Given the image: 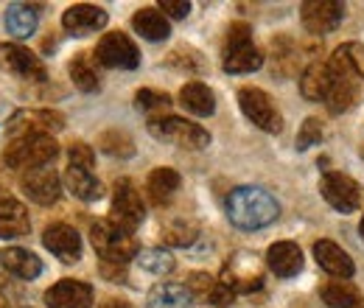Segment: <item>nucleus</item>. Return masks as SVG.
Returning <instances> with one entry per match:
<instances>
[{
	"label": "nucleus",
	"instance_id": "obj_1",
	"mask_svg": "<svg viewBox=\"0 0 364 308\" xmlns=\"http://www.w3.org/2000/svg\"><path fill=\"white\" fill-rule=\"evenodd\" d=\"M328 68H331V92L325 101H328V110L339 115L350 110L359 95V79L364 76V48L359 43L336 48Z\"/></svg>",
	"mask_w": 364,
	"mask_h": 308
},
{
	"label": "nucleus",
	"instance_id": "obj_2",
	"mask_svg": "<svg viewBox=\"0 0 364 308\" xmlns=\"http://www.w3.org/2000/svg\"><path fill=\"white\" fill-rule=\"evenodd\" d=\"M225 208H228V219L238 230H261V227L272 224L280 213L272 193L267 188H258V185L232 188Z\"/></svg>",
	"mask_w": 364,
	"mask_h": 308
},
{
	"label": "nucleus",
	"instance_id": "obj_3",
	"mask_svg": "<svg viewBox=\"0 0 364 308\" xmlns=\"http://www.w3.org/2000/svg\"><path fill=\"white\" fill-rule=\"evenodd\" d=\"M56 154H59V146L50 134H23L9 140V146L3 149V163L17 171H31V169L48 166Z\"/></svg>",
	"mask_w": 364,
	"mask_h": 308
},
{
	"label": "nucleus",
	"instance_id": "obj_4",
	"mask_svg": "<svg viewBox=\"0 0 364 308\" xmlns=\"http://www.w3.org/2000/svg\"><path fill=\"white\" fill-rule=\"evenodd\" d=\"M92 250L104 258V264H127L129 258H137V241L129 230L118 227L112 219H101L90 230Z\"/></svg>",
	"mask_w": 364,
	"mask_h": 308
},
{
	"label": "nucleus",
	"instance_id": "obj_5",
	"mask_svg": "<svg viewBox=\"0 0 364 308\" xmlns=\"http://www.w3.org/2000/svg\"><path fill=\"white\" fill-rule=\"evenodd\" d=\"M261 65H264V56L252 45V28L247 23L230 26L228 45H225V70L228 73H252Z\"/></svg>",
	"mask_w": 364,
	"mask_h": 308
},
{
	"label": "nucleus",
	"instance_id": "obj_6",
	"mask_svg": "<svg viewBox=\"0 0 364 308\" xmlns=\"http://www.w3.org/2000/svg\"><path fill=\"white\" fill-rule=\"evenodd\" d=\"M149 132L154 134L157 140L174 143V146H182V149H205L210 143L208 129H202L199 124H191L185 118H174V115L149 121Z\"/></svg>",
	"mask_w": 364,
	"mask_h": 308
},
{
	"label": "nucleus",
	"instance_id": "obj_7",
	"mask_svg": "<svg viewBox=\"0 0 364 308\" xmlns=\"http://www.w3.org/2000/svg\"><path fill=\"white\" fill-rule=\"evenodd\" d=\"M238 104L241 112L264 132H280L283 129V118L277 112V107L272 104V98L258 87H241L238 90Z\"/></svg>",
	"mask_w": 364,
	"mask_h": 308
},
{
	"label": "nucleus",
	"instance_id": "obj_8",
	"mask_svg": "<svg viewBox=\"0 0 364 308\" xmlns=\"http://www.w3.org/2000/svg\"><path fill=\"white\" fill-rule=\"evenodd\" d=\"M319 191H322L325 202L333 211H339V213H353L362 205V188L348 174L328 171V174L319 179Z\"/></svg>",
	"mask_w": 364,
	"mask_h": 308
},
{
	"label": "nucleus",
	"instance_id": "obj_9",
	"mask_svg": "<svg viewBox=\"0 0 364 308\" xmlns=\"http://www.w3.org/2000/svg\"><path fill=\"white\" fill-rule=\"evenodd\" d=\"M0 70L14 73L20 79H31V82H46V65L40 62V56H34L28 48L14 43H0Z\"/></svg>",
	"mask_w": 364,
	"mask_h": 308
},
{
	"label": "nucleus",
	"instance_id": "obj_10",
	"mask_svg": "<svg viewBox=\"0 0 364 308\" xmlns=\"http://www.w3.org/2000/svg\"><path fill=\"white\" fill-rule=\"evenodd\" d=\"M95 56L104 68H121V70H135L140 65V53H137L135 43L121 34V31H112V34H104L101 43L95 48Z\"/></svg>",
	"mask_w": 364,
	"mask_h": 308
},
{
	"label": "nucleus",
	"instance_id": "obj_11",
	"mask_svg": "<svg viewBox=\"0 0 364 308\" xmlns=\"http://www.w3.org/2000/svg\"><path fill=\"white\" fill-rule=\"evenodd\" d=\"M222 283L228 286L232 294H247V292H258L264 286V275L255 264V255L250 253H238L235 258H230V264L225 266Z\"/></svg>",
	"mask_w": 364,
	"mask_h": 308
},
{
	"label": "nucleus",
	"instance_id": "obj_12",
	"mask_svg": "<svg viewBox=\"0 0 364 308\" xmlns=\"http://www.w3.org/2000/svg\"><path fill=\"white\" fill-rule=\"evenodd\" d=\"M143 216H146V208L140 202V193L135 191V185L129 179H121L115 185V196H112V221L132 233L143 221Z\"/></svg>",
	"mask_w": 364,
	"mask_h": 308
},
{
	"label": "nucleus",
	"instance_id": "obj_13",
	"mask_svg": "<svg viewBox=\"0 0 364 308\" xmlns=\"http://www.w3.org/2000/svg\"><path fill=\"white\" fill-rule=\"evenodd\" d=\"M65 127V118L53 110H28V112H17L9 124L6 132L9 137H23V134H50Z\"/></svg>",
	"mask_w": 364,
	"mask_h": 308
},
{
	"label": "nucleus",
	"instance_id": "obj_14",
	"mask_svg": "<svg viewBox=\"0 0 364 308\" xmlns=\"http://www.w3.org/2000/svg\"><path fill=\"white\" fill-rule=\"evenodd\" d=\"M342 14H345V6L336 0H309L300 6V20L311 34L333 31L342 23Z\"/></svg>",
	"mask_w": 364,
	"mask_h": 308
},
{
	"label": "nucleus",
	"instance_id": "obj_15",
	"mask_svg": "<svg viewBox=\"0 0 364 308\" xmlns=\"http://www.w3.org/2000/svg\"><path fill=\"white\" fill-rule=\"evenodd\" d=\"M43 244L62 264H76L82 258V238L68 224H50L43 235Z\"/></svg>",
	"mask_w": 364,
	"mask_h": 308
},
{
	"label": "nucleus",
	"instance_id": "obj_16",
	"mask_svg": "<svg viewBox=\"0 0 364 308\" xmlns=\"http://www.w3.org/2000/svg\"><path fill=\"white\" fill-rule=\"evenodd\" d=\"M48 308H90L92 286L82 280H59L46 292Z\"/></svg>",
	"mask_w": 364,
	"mask_h": 308
},
{
	"label": "nucleus",
	"instance_id": "obj_17",
	"mask_svg": "<svg viewBox=\"0 0 364 308\" xmlns=\"http://www.w3.org/2000/svg\"><path fill=\"white\" fill-rule=\"evenodd\" d=\"M62 26L73 34V37H87L92 31L104 28L107 26V11L101 6H90V3H79V6H70L65 14H62Z\"/></svg>",
	"mask_w": 364,
	"mask_h": 308
},
{
	"label": "nucleus",
	"instance_id": "obj_18",
	"mask_svg": "<svg viewBox=\"0 0 364 308\" xmlns=\"http://www.w3.org/2000/svg\"><path fill=\"white\" fill-rule=\"evenodd\" d=\"M23 191L28 193V199H34L37 205H53L59 199V176L53 169H31L23 174Z\"/></svg>",
	"mask_w": 364,
	"mask_h": 308
},
{
	"label": "nucleus",
	"instance_id": "obj_19",
	"mask_svg": "<svg viewBox=\"0 0 364 308\" xmlns=\"http://www.w3.org/2000/svg\"><path fill=\"white\" fill-rule=\"evenodd\" d=\"M31 230L28 211L11 193H0V238H20Z\"/></svg>",
	"mask_w": 364,
	"mask_h": 308
},
{
	"label": "nucleus",
	"instance_id": "obj_20",
	"mask_svg": "<svg viewBox=\"0 0 364 308\" xmlns=\"http://www.w3.org/2000/svg\"><path fill=\"white\" fill-rule=\"evenodd\" d=\"M314 258H317V264L328 272V275H333V277H350L353 275V261H350V255L339 247V244H333V241H328V238H322L314 244Z\"/></svg>",
	"mask_w": 364,
	"mask_h": 308
},
{
	"label": "nucleus",
	"instance_id": "obj_21",
	"mask_svg": "<svg viewBox=\"0 0 364 308\" xmlns=\"http://www.w3.org/2000/svg\"><path fill=\"white\" fill-rule=\"evenodd\" d=\"M267 264L277 277H294L303 269V253L291 241H277L267 253Z\"/></svg>",
	"mask_w": 364,
	"mask_h": 308
},
{
	"label": "nucleus",
	"instance_id": "obj_22",
	"mask_svg": "<svg viewBox=\"0 0 364 308\" xmlns=\"http://www.w3.org/2000/svg\"><path fill=\"white\" fill-rule=\"evenodd\" d=\"M0 264L6 266L14 277H20V280H34L43 272L40 258L34 253H28V250H20V247H6L0 253Z\"/></svg>",
	"mask_w": 364,
	"mask_h": 308
},
{
	"label": "nucleus",
	"instance_id": "obj_23",
	"mask_svg": "<svg viewBox=\"0 0 364 308\" xmlns=\"http://www.w3.org/2000/svg\"><path fill=\"white\" fill-rule=\"evenodd\" d=\"M37 28V9L28 3H11L6 6V31L17 40L31 37Z\"/></svg>",
	"mask_w": 364,
	"mask_h": 308
},
{
	"label": "nucleus",
	"instance_id": "obj_24",
	"mask_svg": "<svg viewBox=\"0 0 364 308\" xmlns=\"http://www.w3.org/2000/svg\"><path fill=\"white\" fill-rule=\"evenodd\" d=\"M300 92L309 101H325L331 92V68L325 62H311L300 79Z\"/></svg>",
	"mask_w": 364,
	"mask_h": 308
},
{
	"label": "nucleus",
	"instance_id": "obj_25",
	"mask_svg": "<svg viewBox=\"0 0 364 308\" xmlns=\"http://www.w3.org/2000/svg\"><path fill=\"white\" fill-rule=\"evenodd\" d=\"M180 104L188 112H193V115H213L216 95H213V90L208 87V85H202V82H188L180 90Z\"/></svg>",
	"mask_w": 364,
	"mask_h": 308
},
{
	"label": "nucleus",
	"instance_id": "obj_26",
	"mask_svg": "<svg viewBox=\"0 0 364 308\" xmlns=\"http://www.w3.org/2000/svg\"><path fill=\"white\" fill-rule=\"evenodd\" d=\"M65 182H68V191H70L73 196L85 199V202H95V199H101V193H104L101 182H98L87 169H79V166H68Z\"/></svg>",
	"mask_w": 364,
	"mask_h": 308
},
{
	"label": "nucleus",
	"instance_id": "obj_27",
	"mask_svg": "<svg viewBox=\"0 0 364 308\" xmlns=\"http://www.w3.org/2000/svg\"><path fill=\"white\" fill-rule=\"evenodd\" d=\"M193 294L182 283H157L149 292V308H185L191 306Z\"/></svg>",
	"mask_w": 364,
	"mask_h": 308
},
{
	"label": "nucleus",
	"instance_id": "obj_28",
	"mask_svg": "<svg viewBox=\"0 0 364 308\" xmlns=\"http://www.w3.org/2000/svg\"><path fill=\"white\" fill-rule=\"evenodd\" d=\"M132 26H135V31L140 37H146L151 43H160V40H166L171 34L168 20L157 9H140L135 17H132Z\"/></svg>",
	"mask_w": 364,
	"mask_h": 308
},
{
	"label": "nucleus",
	"instance_id": "obj_29",
	"mask_svg": "<svg viewBox=\"0 0 364 308\" xmlns=\"http://www.w3.org/2000/svg\"><path fill=\"white\" fill-rule=\"evenodd\" d=\"M319 294H322V303L328 308H356L362 303L359 289L350 286L348 280H331V283L322 286Z\"/></svg>",
	"mask_w": 364,
	"mask_h": 308
},
{
	"label": "nucleus",
	"instance_id": "obj_30",
	"mask_svg": "<svg viewBox=\"0 0 364 308\" xmlns=\"http://www.w3.org/2000/svg\"><path fill=\"white\" fill-rule=\"evenodd\" d=\"M146 188H149L151 202L163 205V202H168V199L174 196V191L180 188V174H177L174 169H166V166H163V169H154V171L149 174Z\"/></svg>",
	"mask_w": 364,
	"mask_h": 308
},
{
	"label": "nucleus",
	"instance_id": "obj_31",
	"mask_svg": "<svg viewBox=\"0 0 364 308\" xmlns=\"http://www.w3.org/2000/svg\"><path fill=\"white\" fill-rule=\"evenodd\" d=\"M70 79H73V85L82 90V92L98 90V73L92 68L90 53H76L73 56V62H70Z\"/></svg>",
	"mask_w": 364,
	"mask_h": 308
},
{
	"label": "nucleus",
	"instance_id": "obj_32",
	"mask_svg": "<svg viewBox=\"0 0 364 308\" xmlns=\"http://www.w3.org/2000/svg\"><path fill=\"white\" fill-rule=\"evenodd\" d=\"M196 224H191V221H171V224H166L163 227V233H160V238L168 244V247H188V244H193L196 241Z\"/></svg>",
	"mask_w": 364,
	"mask_h": 308
},
{
	"label": "nucleus",
	"instance_id": "obj_33",
	"mask_svg": "<svg viewBox=\"0 0 364 308\" xmlns=\"http://www.w3.org/2000/svg\"><path fill=\"white\" fill-rule=\"evenodd\" d=\"M98 146L107 152V154H112V157H132L135 154V146H132V137L127 132H104L101 134V140H98Z\"/></svg>",
	"mask_w": 364,
	"mask_h": 308
},
{
	"label": "nucleus",
	"instance_id": "obj_34",
	"mask_svg": "<svg viewBox=\"0 0 364 308\" xmlns=\"http://www.w3.org/2000/svg\"><path fill=\"white\" fill-rule=\"evenodd\" d=\"M137 264L151 275H166L174 269V258L166 250H146V253H137Z\"/></svg>",
	"mask_w": 364,
	"mask_h": 308
},
{
	"label": "nucleus",
	"instance_id": "obj_35",
	"mask_svg": "<svg viewBox=\"0 0 364 308\" xmlns=\"http://www.w3.org/2000/svg\"><path fill=\"white\" fill-rule=\"evenodd\" d=\"M135 104L137 110H143V112H166L168 107H171V98L166 95V92H154V90H140L135 95Z\"/></svg>",
	"mask_w": 364,
	"mask_h": 308
},
{
	"label": "nucleus",
	"instance_id": "obj_36",
	"mask_svg": "<svg viewBox=\"0 0 364 308\" xmlns=\"http://www.w3.org/2000/svg\"><path fill=\"white\" fill-rule=\"evenodd\" d=\"M216 286H219V280H213V277L205 275V272H193V275L188 277V292H191L193 297H202V300H210V294H213Z\"/></svg>",
	"mask_w": 364,
	"mask_h": 308
},
{
	"label": "nucleus",
	"instance_id": "obj_37",
	"mask_svg": "<svg viewBox=\"0 0 364 308\" xmlns=\"http://www.w3.org/2000/svg\"><path fill=\"white\" fill-rule=\"evenodd\" d=\"M319 140H322V127H319V121L317 118H306L303 129H300V134H297V149L306 152L309 146H317Z\"/></svg>",
	"mask_w": 364,
	"mask_h": 308
},
{
	"label": "nucleus",
	"instance_id": "obj_38",
	"mask_svg": "<svg viewBox=\"0 0 364 308\" xmlns=\"http://www.w3.org/2000/svg\"><path fill=\"white\" fill-rule=\"evenodd\" d=\"M68 154H70V166H79V169H87L90 171V166H92V149L87 146V143H70V149H68Z\"/></svg>",
	"mask_w": 364,
	"mask_h": 308
},
{
	"label": "nucleus",
	"instance_id": "obj_39",
	"mask_svg": "<svg viewBox=\"0 0 364 308\" xmlns=\"http://www.w3.org/2000/svg\"><path fill=\"white\" fill-rule=\"evenodd\" d=\"M160 9L168 11L171 17H185V14L191 11V3H185V0H163Z\"/></svg>",
	"mask_w": 364,
	"mask_h": 308
},
{
	"label": "nucleus",
	"instance_id": "obj_40",
	"mask_svg": "<svg viewBox=\"0 0 364 308\" xmlns=\"http://www.w3.org/2000/svg\"><path fill=\"white\" fill-rule=\"evenodd\" d=\"M101 275H104V277H109L112 283H124V280H127V272H124V266L112 269V264H104V266H101Z\"/></svg>",
	"mask_w": 364,
	"mask_h": 308
},
{
	"label": "nucleus",
	"instance_id": "obj_41",
	"mask_svg": "<svg viewBox=\"0 0 364 308\" xmlns=\"http://www.w3.org/2000/svg\"><path fill=\"white\" fill-rule=\"evenodd\" d=\"M104 308H129V303H124V300H107Z\"/></svg>",
	"mask_w": 364,
	"mask_h": 308
},
{
	"label": "nucleus",
	"instance_id": "obj_42",
	"mask_svg": "<svg viewBox=\"0 0 364 308\" xmlns=\"http://www.w3.org/2000/svg\"><path fill=\"white\" fill-rule=\"evenodd\" d=\"M359 230H362V235H364V219H362V227H359Z\"/></svg>",
	"mask_w": 364,
	"mask_h": 308
},
{
	"label": "nucleus",
	"instance_id": "obj_43",
	"mask_svg": "<svg viewBox=\"0 0 364 308\" xmlns=\"http://www.w3.org/2000/svg\"><path fill=\"white\" fill-rule=\"evenodd\" d=\"M362 157H364V149H362Z\"/></svg>",
	"mask_w": 364,
	"mask_h": 308
}]
</instances>
